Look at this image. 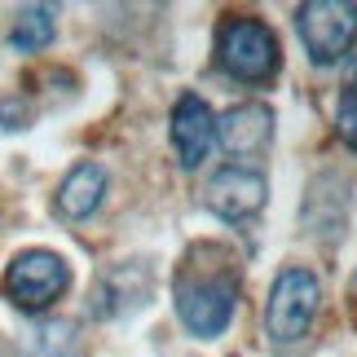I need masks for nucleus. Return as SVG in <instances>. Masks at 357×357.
<instances>
[{
	"instance_id": "ddd939ff",
	"label": "nucleus",
	"mask_w": 357,
	"mask_h": 357,
	"mask_svg": "<svg viewBox=\"0 0 357 357\" xmlns=\"http://www.w3.org/2000/svg\"><path fill=\"white\" fill-rule=\"evenodd\" d=\"M335 123H340V137H344V142L357 150V98H353V93H344V98H340Z\"/></svg>"
},
{
	"instance_id": "f257e3e1",
	"label": "nucleus",
	"mask_w": 357,
	"mask_h": 357,
	"mask_svg": "<svg viewBox=\"0 0 357 357\" xmlns=\"http://www.w3.org/2000/svg\"><path fill=\"white\" fill-rule=\"evenodd\" d=\"M238 256L221 243H199L190 247L181 269L172 282V300H176V318L190 335L199 340H216L234 318L238 305Z\"/></svg>"
},
{
	"instance_id": "1a4fd4ad",
	"label": "nucleus",
	"mask_w": 357,
	"mask_h": 357,
	"mask_svg": "<svg viewBox=\"0 0 357 357\" xmlns=\"http://www.w3.org/2000/svg\"><path fill=\"white\" fill-rule=\"evenodd\" d=\"M269 137H273V115L265 106L247 102V106H234L229 115L216 119V142L225 146V155L234 159H256L269 150Z\"/></svg>"
},
{
	"instance_id": "7ed1b4c3",
	"label": "nucleus",
	"mask_w": 357,
	"mask_h": 357,
	"mask_svg": "<svg viewBox=\"0 0 357 357\" xmlns=\"http://www.w3.org/2000/svg\"><path fill=\"white\" fill-rule=\"evenodd\" d=\"M0 287H5V296L22 313H40V309H49L53 300L71 287V265H66L58 252L31 247V252H18V256L9 260Z\"/></svg>"
},
{
	"instance_id": "4468645a",
	"label": "nucleus",
	"mask_w": 357,
	"mask_h": 357,
	"mask_svg": "<svg viewBox=\"0 0 357 357\" xmlns=\"http://www.w3.org/2000/svg\"><path fill=\"white\" fill-rule=\"evenodd\" d=\"M26 119H31V106L22 98H0V123L5 128H26Z\"/></svg>"
},
{
	"instance_id": "6e6552de",
	"label": "nucleus",
	"mask_w": 357,
	"mask_h": 357,
	"mask_svg": "<svg viewBox=\"0 0 357 357\" xmlns=\"http://www.w3.org/2000/svg\"><path fill=\"white\" fill-rule=\"evenodd\" d=\"M172 146H176V159H181V168H199L203 159H208V150L216 142V115L208 111V102L195 98V93H185V98H176L172 106Z\"/></svg>"
},
{
	"instance_id": "f8f14e48",
	"label": "nucleus",
	"mask_w": 357,
	"mask_h": 357,
	"mask_svg": "<svg viewBox=\"0 0 357 357\" xmlns=\"http://www.w3.org/2000/svg\"><path fill=\"white\" fill-rule=\"evenodd\" d=\"M22 357H84V344H79L71 322H40L26 335Z\"/></svg>"
},
{
	"instance_id": "20e7f679",
	"label": "nucleus",
	"mask_w": 357,
	"mask_h": 357,
	"mask_svg": "<svg viewBox=\"0 0 357 357\" xmlns=\"http://www.w3.org/2000/svg\"><path fill=\"white\" fill-rule=\"evenodd\" d=\"M318 300H322V287L309 269H282L273 278V291H269V305H265V331L278 340V344H291V340H305V331L318 318Z\"/></svg>"
},
{
	"instance_id": "0eeeda50",
	"label": "nucleus",
	"mask_w": 357,
	"mask_h": 357,
	"mask_svg": "<svg viewBox=\"0 0 357 357\" xmlns=\"http://www.w3.org/2000/svg\"><path fill=\"white\" fill-rule=\"evenodd\" d=\"M265 176H260L256 168H238V163H229V168H221L208 181V190H203V203H208V212H216L221 221H247V216H256L260 208H265Z\"/></svg>"
},
{
	"instance_id": "9d476101",
	"label": "nucleus",
	"mask_w": 357,
	"mask_h": 357,
	"mask_svg": "<svg viewBox=\"0 0 357 357\" xmlns=\"http://www.w3.org/2000/svg\"><path fill=\"white\" fill-rule=\"evenodd\" d=\"M102 195H106V172L98 163H75L58 185V216L84 221V216H93L102 208Z\"/></svg>"
},
{
	"instance_id": "423d86ee",
	"label": "nucleus",
	"mask_w": 357,
	"mask_h": 357,
	"mask_svg": "<svg viewBox=\"0 0 357 357\" xmlns=\"http://www.w3.org/2000/svg\"><path fill=\"white\" fill-rule=\"evenodd\" d=\"M150 291H155V273L146 260H119V265L102 269L89 291V309L98 318H123V313L146 309Z\"/></svg>"
},
{
	"instance_id": "39448f33",
	"label": "nucleus",
	"mask_w": 357,
	"mask_h": 357,
	"mask_svg": "<svg viewBox=\"0 0 357 357\" xmlns=\"http://www.w3.org/2000/svg\"><path fill=\"white\" fill-rule=\"evenodd\" d=\"M296 26L309 58L318 66H331L357 40V5L353 0H309V5L296 9Z\"/></svg>"
},
{
	"instance_id": "2eb2a0df",
	"label": "nucleus",
	"mask_w": 357,
	"mask_h": 357,
	"mask_svg": "<svg viewBox=\"0 0 357 357\" xmlns=\"http://www.w3.org/2000/svg\"><path fill=\"white\" fill-rule=\"evenodd\" d=\"M349 93L357 98V62H353V75H349Z\"/></svg>"
},
{
	"instance_id": "9b49d317",
	"label": "nucleus",
	"mask_w": 357,
	"mask_h": 357,
	"mask_svg": "<svg viewBox=\"0 0 357 357\" xmlns=\"http://www.w3.org/2000/svg\"><path fill=\"white\" fill-rule=\"evenodd\" d=\"M53 36H58V9L53 5H26L9 22V45L18 53L45 49V45H53Z\"/></svg>"
},
{
	"instance_id": "f03ea898",
	"label": "nucleus",
	"mask_w": 357,
	"mask_h": 357,
	"mask_svg": "<svg viewBox=\"0 0 357 357\" xmlns=\"http://www.w3.org/2000/svg\"><path fill=\"white\" fill-rule=\"evenodd\" d=\"M216 62L243 84H265L278 71V40L260 18H225L216 31Z\"/></svg>"
}]
</instances>
